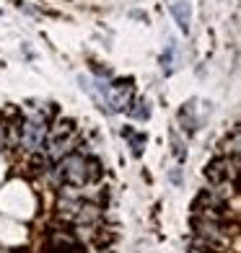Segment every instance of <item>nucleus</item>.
Returning a JSON list of instances; mask_svg holds the SVG:
<instances>
[{
  "label": "nucleus",
  "instance_id": "obj_7",
  "mask_svg": "<svg viewBox=\"0 0 241 253\" xmlns=\"http://www.w3.org/2000/svg\"><path fill=\"white\" fill-rule=\"evenodd\" d=\"M171 16L177 18V24L181 31H187L189 29V5L184 3V0H179V3L171 5Z\"/></svg>",
  "mask_w": 241,
  "mask_h": 253
},
{
  "label": "nucleus",
  "instance_id": "obj_4",
  "mask_svg": "<svg viewBox=\"0 0 241 253\" xmlns=\"http://www.w3.org/2000/svg\"><path fill=\"white\" fill-rule=\"evenodd\" d=\"M205 176L213 186H236V178H239V158H228L221 155L215 158L213 163L205 168Z\"/></svg>",
  "mask_w": 241,
  "mask_h": 253
},
{
  "label": "nucleus",
  "instance_id": "obj_2",
  "mask_svg": "<svg viewBox=\"0 0 241 253\" xmlns=\"http://www.w3.org/2000/svg\"><path fill=\"white\" fill-rule=\"evenodd\" d=\"M50 119L37 117V114H26V122L21 124V134H18V145L26 153H42L44 150V140L50 132Z\"/></svg>",
  "mask_w": 241,
  "mask_h": 253
},
{
  "label": "nucleus",
  "instance_id": "obj_6",
  "mask_svg": "<svg viewBox=\"0 0 241 253\" xmlns=\"http://www.w3.org/2000/svg\"><path fill=\"white\" fill-rule=\"evenodd\" d=\"M50 251L52 253H78V240L65 233V230H55L50 238Z\"/></svg>",
  "mask_w": 241,
  "mask_h": 253
},
{
  "label": "nucleus",
  "instance_id": "obj_3",
  "mask_svg": "<svg viewBox=\"0 0 241 253\" xmlns=\"http://www.w3.org/2000/svg\"><path fill=\"white\" fill-rule=\"evenodd\" d=\"M75 145V126L73 122H60L57 126H52V132H47V140H44V150L52 163H57L60 158H65L70 153V147Z\"/></svg>",
  "mask_w": 241,
  "mask_h": 253
},
{
  "label": "nucleus",
  "instance_id": "obj_5",
  "mask_svg": "<svg viewBox=\"0 0 241 253\" xmlns=\"http://www.w3.org/2000/svg\"><path fill=\"white\" fill-rule=\"evenodd\" d=\"M132 101V83L130 80H120V83L109 85V98H107V109L109 114L124 111Z\"/></svg>",
  "mask_w": 241,
  "mask_h": 253
},
{
  "label": "nucleus",
  "instance_id": "obj_13",
  "mask_svg": "<svg viewBox=\"0 0 241 253\" xmlns=\"http://www.w3.org/2000/svg\"><path fill=\"white\" fill-rule=\"evenodd\" d=\"M0 147H3V124H0Z\"/></svg>",
  "mask_w": 241,
  "mask_h": 253
},
{
  "label": "nucleus",
  "instance_id": "obj_9",
  "mask_svg": "<svg viewBox=\"0 0 241 253\" xmlns=\"http://www.w3.org/2000/svg\"><path fill=\"white\" fill-rule=\"evenodd\" d=\"M179 119H181V124H184V129H189V132L197 129V119H194V103H189V106L181 109Z\"/></svg>",
  "mask_w": 241,
  "mask_h": 253
},
{
  "label": "nucleus",
  "instance_id": "obj_1",
  "mask_svg": "<svg viewBox=\"0 0 241 253\" xmlns=\"http://www.w3.org/2000/svg\"><path fill=\"white\" fill-rule=\"evenodd\" d=\"M99 163L96 160H88L83 155H65L57 160V181L65 183V186H73V189H83L86 183L96 181L99 178Z\"/></svg>",
  "mask_w": 241,
  "mask_h": 253
},
{
  "label": "nucleus",
  "instance_id": "obj_10",
  "mask_svg": "<svg viewBox=\"0 0 241 253\" xmlns=\"http://www.w3.org/2000/svg\"><path fill=\"white\" fill-rule=\"evenodd\" d=\"M124 137L130 140L132 153H135V155H140V153H143V147H145V134H137V132H132V129H124Z\"/></svg>",
  "mask_w": 241,
  "mask_h": 253
},
{
  "label": "nucleus",
  "instance_id": "obj_8",
  "mask_svg": "<svg viewBox=\"0 0 241 253\" xmlns=\"http://www.w3.org/2000/svg\"><path fill=\"white\" fill-rule=\"evenodd\" d=\"M127 111H130L132 119H140V122L151 117V106H148V101H135L132 106H127Z\"/></svg>",
  "mask_w": 241,
  "mask_h": 253
},
{
  "label": "nucleus",
  "instance_id": "obj_12",
  "mask_svg": "<svg viewBox=\"0 0 241 253\" xmlns=\"http://www.w3.org/2000/svg\"><path fill=\"white\" fill-rule=\"evenodd\" d=\"M239 145H241L239 129H234V132H231V140H226V155H228V158H239Z\"/></svg>",
  "mask_w": 241,
  "mask_h": 253
},
{
  "label": "nucleus",
  "instance_id": "obj_11",
  "mask_svg": "<svg viewBox=\"0 0 241 253\" xmlns=\"http://www.w3.org/2000/svg\"><path fill=\"white\" fill-rule=\"evenodd\" d=\"M161 62H164V70L166 73H174L177 70V47H174V44H169V49L164 52Z\"/></svg>",
  "mask_w": 241,
  "mask_h": 253
}]
</instances>
